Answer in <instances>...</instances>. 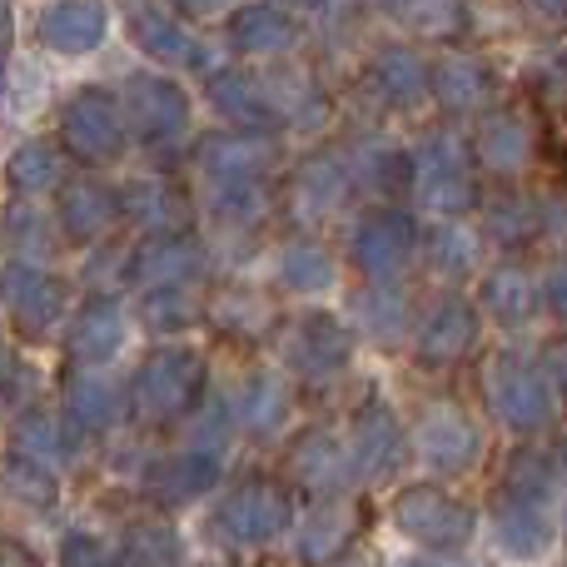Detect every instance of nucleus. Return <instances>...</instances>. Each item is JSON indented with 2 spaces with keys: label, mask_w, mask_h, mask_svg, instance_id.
Masks as SVG:
<instances>
[{
  "label": "nucleus",
  "mask_w": 567,
  "mask_h": 567,
  "mask_svg": "<svg viewBox=\"0 0 567 567\" xmlns=\"http://www.w3.org/2000/svg\"><path fill=\"white\" fill-rule=\"evenodd\" d=\"M239 35H245L249 45H265V40L279 35V25H275V16H265V10H249V16L239 20Z\"/></svg>",
  "instance_id": "3"
},
{
  "label": "nucleus",
  "mask_w": 567,
  "mask_h": 567,
  "mask_svg": "<svg viewBox=\"0 0 567 567\" xmlns=\"http://www.w3.org/2000/svg\"><path fill=\"white\" fill-rule=\"evenodd\" d=\"M189 6H215V0H189Z\"/></svg>",
  "instance_id": "4"
},
{
  "label": "nucleus",
  "mask_w": 567,
  "mask_h": 567,
  "mask_svg": "<svg viewBox=\"0 0 567 567\" xmlns=\"http://www.w3.org/2000/svg\"><path fill=\"white\" fill-rule=\"evenodd\" d=\"M45 35L55 40V45H90V40L100 35V10H95V0H70V6H60L55 16H50V25H45Z\"/></svg>",
  "instance_id": "2"
},
{
  "label": "nucleus",
  "mask_w": 567,
  "mask_h": 567,
  "mask_svg": "<svg viewBox=\"0 0 567 567\" xmlns=\"http://www.w3.org/2000/svg\"><path fill=\"white\" fill-rule=\"evenodd\" d=\"M538 110H543V130H548L553 155L567 165V55L553 60L538 80Z\"/></svg>",
  "instance_id": "1"
}]
</instances>
